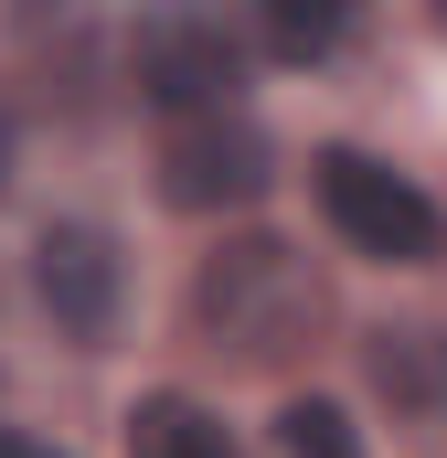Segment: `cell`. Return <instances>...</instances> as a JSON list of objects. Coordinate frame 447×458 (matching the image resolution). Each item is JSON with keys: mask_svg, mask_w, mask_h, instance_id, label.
<instances>
[{"mask_svg": "<svg viewBox=\"0 0 447 458\" xmlns=\"http://www.w3.org/2000/svg\"><path fill=\"white\" fill-rule=\"evenodd\" d=\"M192 331L224 362H256V373L299 362V352L320 342V267L288 234H234V245L203 256V277H192Z\"/></svg>", "mask_w": 447, "mask_h": 458, "instance_id": "1", "label": "cell"}, {"mask_svg": "<svg viewBox=\"0 0 447 458\" xmlns=\"http://www.w3.org/2000/svg\"><path fill=\"white\" fill-rule=\"evenodd\" d=\"M309 171H320V214L341 225V245H362L373 267H437L447 256V214L405 171H384L373 149H320Z\"/></svg>", "mask_w": 447, "mask_h": 458, "instance_id": "2", "label": "cell"}, {"mask_svg": "<svg viewBox=\"0 0 447 458\" xmlns=\"http://www.w3.org/2000/svg\"><path fill=\"white\" fill-rule=\"evenodd\" d=\"M128 75H139V97H149V107L214 117V107H234V86H245V54H234V32H224L214 11L171 0V11H149V21H139Z\"/></svg>", "mask_w": 447, "mask_h": 458, "instance_id": "3", "label": "cell"}, {"mask_svg": "<svg viewBox=\"0 0 447 458\" xmlns=\"http://www.w3.org/2000/svg\"><path fill=\"white\" fill-rule=\"evenodd\" d=\"M32 288L54 310V331L75 352H107L117 342V310H128V256H117L107 225H43L32 245Z\"/></svg>", "mask_w": 447, "mask_h": 458, "instance_id": "4", "label": "cell"}, {"mask_svg": "<svg viewBox=\"0 0 447 458\" xmlns=\"http://www.w3.org/2000/svg\"><path fill=\"white\" fill-rule=\"evenodd\" d=\"M160 192L181 203V214H234V203H256L266 192V139L245 128V117H181L171 128V149H160Z\"/></svg>", "mask_w": 447, "mask_h": 458, "instance_id": "5", "label": "cell"}, {"mask_svg": "<svg viewBox=\"0 0 447 458\" xmlns=\"http://www.w3.org/2000/svg\"><path fill=\"white\" fill-rule=\"evenodd\" d=\"M245 32L277 64H320L341 32H351V0H245Z\"/></svg>", "mask_w": 447, "mask_h": 458, "instance_id": "6", "label": "cell"}, {"mask_svg": "<svg viewBox=\"0 0 447 458\" xmlns=\"http://www.w3.org/2000/svg\"><path fill=\"white\" fill-rule=\"evenodd\" d=\"M128 458H234V448L192 394H139L128 405Z\"/></svg>", "mask_w": 447, "mask_h": 458, "instance_id": "7", "label": "cell"}, {"mask_svg": "<svg viewBox=\"0 0 447 458\" xmlns=\"http://www.w3.org/2000/svg\"><path fill=\"white\" fill-rule=\"evenodd\" d=\"M277 448H288V458H362V437H351V416H341V405L299 394V405L277 416Z\"/></svg>", "mask_w": 447, "mask_h": 458, "instance_id": "8", "label": "cell"}, {"mask_svg": "<svg viewBox=\"0 0 447 458\" xmlns=\"http://www.w3.org/2000/svg\"><path fill=\"white\" fill-rule=\"evenodd\" d=\"M0 458H64V448H43V437H21V427H0Z\"/></svg>", "mask_w": 447, "mask_h": 458, "instance_id": "9", "label": "cell"}, {"mask_svg": "<svg viewBox=\"0 0 447 458\" xmlns=\"http://www.w3.org/2000/svg\"><path fill=\"white\" fill-rule=\"evenodd\" d=\"M11 149H21V139H11V107H0V192H11Z\"/></svg>", "mask_w": 447, "mask_h": 458, "instance_id": "10", "label": "cell"}, {"mask_svg": "<svg viewBox=\"0 0 447 458\" xmlns=\"http://www.w3.org/2000/svg\"><path fill=\"white\" fill-rule=\"evenodd\" d=\"M426 21H437V32H447V0H426Z\"/></svg>", "mask_w": 447, "mask_h": 458, "instance_id": "11", "label": "cell"}]
</instances>
